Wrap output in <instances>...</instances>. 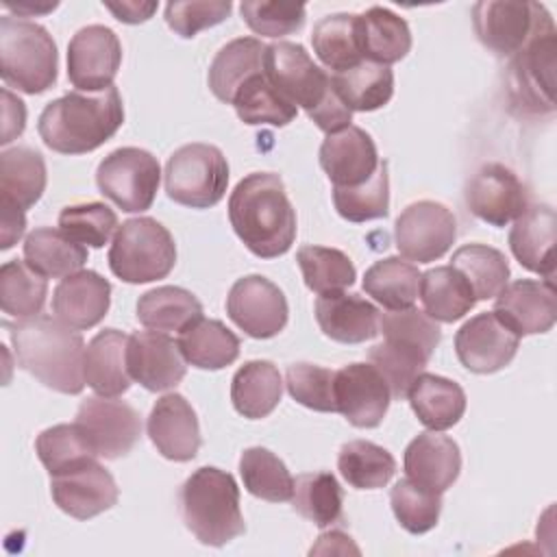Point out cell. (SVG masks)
<instances>
[{
  "mask_svg": "<svg viewBox=\"0 0 557 557\" xmlns=\"http://www.w3.org/2000/svg\"><path fill=\"white\" fill-rule=\"evenodd\" d=\"M228 220L244 246L261 259L285 255L296 239V209L274 172H252L235 185Z\"/></svg>",
  "mask_w": 557,
  "mask_h": 557,
  "instance_id": "1",
  "label": "cell"
},
{
  "mask_svg": "<svg viewBox=\"0 0 557 557\" xmlns=\"http://www.w3.org/2000/svg\"><path fill=\"white\" fill-rule=\"evenodd\" d=\"M7 326L22 370L54 392H83L85 342L76 329L50 315H35Z\"/></svg>",
  "mask_w": 557,
  "mask_h": 557,
  "instance_id": "2",
  "label": "cell"
},
{
  "mask_svg": "<svg viewBox=\"0 0 557 557\" xmlns=\"http://www.w3.org/2000/svg\"><path fill=\"white\" fill-rule=\"evenodd\" d=\"M124 122L117 87L104 91H70L39 115L37 131L44 144L61 154H85L109 141Z\"/></svg>",
  "mask_w": 557,
  "mask_h": 557,
  "instance_id": "3",
  "label": "cell"
},
{
  "mask_svg": "<svg viewBox=\"0 0 557 557\" xmlns=\"http://www.w3.org/2000/svg\"><path fill=\"white\" fill-rule=\"evenodd\" d=\"M263 74L283 98L296 109L302 107L309 120L326 135L350 126L352 111L335 94L331 74L313 63L305 46L294 41L265 46Z\"/></svg>",
  "mask_w": 557,
  "mask_h": 557,
  "instance_id": "4",
  "label": "cell"
},
{
  "mask_svg": "<svg viewBox=\"0 0 557 557\" xmlns=\"http://www.w3.org/2000/svg\"><path fill=\"white\" fill-rule=\"evenodd\" d=\"M181 513L185 527L200 544L224 546L246 531L239 509V487L233 474L202 466L181 490Z\"/></svg>",
  "mask_w": 557,
  "mask_h": 557,
  "instance_id": "5",
  "label": "cell"
},
{
  "mask_svg": "<svg viewBox=\"0 0 557 557\" xmlns=\"http://www.w3.org/2000/svg\"><path fill=\"white\" fill-rule=\"evenodd\" d=\"M57 70V44L41 24L13 15L0 20V76L7 87L44 94L54 85Z\"/></svg>",
  "mask_w": 557,
  "mask_h": 557,
  "instance_id": "6",
  "label": "cell"
},
{
  "mask_svg": "<svg viewBox=\"0 0 557 557\" xmlns=\"http://www.w3.org/2000/svg\"><path fill=\"white\" fill-rule=\"evenodd\" d=\"M174 263V237L154 218H131L117 226L109 248V268L120 281H159L172 272Z\"/></svg>",
  "mask_w": 557,
  "mask_h": 557,
  "instance_id": "7",
  "label": "cell"
},
{
  "mask_svg": "<svg viewBox=\"0 0 557 557\" xmlns=\"http://www.w3.org/2000/svg\"><path fill=\"white\" fill-rule=\"evenodd\" d=\"M226 185V157L211 144L181 146L165 163V191L183 207L209 209L224 198Z\"/></svg>",
  "mask_w": 557,
  "mask_h": 557,
  "instance_id": "8",
  "label": "cell"
},
{
  "mask_svg": "<svg viewBox=\"0 0 557 557\" xmlns=\"http://www.w3.org/2000/svg\"><path fill=\"white\" fill-rule=\"evenodd\" d=\"M159 181L161 165L157 157L135 146L109 152L96 170L100 194L126 213H141L150 209Z\"/></svg>",
  "mask_w": 557,
  "mask_h": 557,
  "instance_id": "9",
  "label": "cell"
},
{
  "mask_svg": "<svg viewBox=\"0 0 557 557\" xmlns=\"http://www.w3.org/2000/svg\"><path fill=\"white\" fill-rule=\"evenodd\" d=\"M555 24L546 15L529 41L511 61V94L518 104L533 113H550L555 109Z\"/></svg>",
  "mask_w": 557,
  "mask_h": 557,
  "instance_id": "10",
  "label": "cell"
},
{
  "mask_svg": "<svg viewBox=\"0 0 557 557\" xmlns=\"http://www.w3.org/2000/svg\"><path fill=\"white\" fill-rule=\"evenodd\" d=\"M457 237V222L448 207L435 200L409 205L394 224L398 252L416 263H431L448 252Z\"/></svg>",
  "mask_w": 557,
  "mask_h": 557,
  "instance_id": "11",
  "label": "cell"
},
{
  "mask_svg": "<svg viewBox=\"0 0 557 557\" xmlns=\"http://www.w3.org/2000/svg\"><path fill=\"white\" fill-rule=\"evenodd\" d=\"M546 15L548 11L537 2L481 0L472 7V26L487 50L513 57Z\"/></svg>",
  "mask_w": 557,
  "mask_h": 557,
  "instance_id": "12",
  "label": "cell"
},
{
  "mask_svg": "<svg viewBox=\"0 0 557 557\" xmlns=\"http://www.w3.org/2000/svg\"><path fill=\"white\" fill-rule=\"evenodd\" d=\"M226 313L246 335L270 339L285 329L289 307L278 285L261 274H248L233 283L226 296Z\"/></svg>",
  "mask_w": 557,
  "mask_h": 557,
  "instance_id": "13",
  "label": "cell"
},
{
  "mask_svg": "<svg viewBox=\"0 0 557 557\" xmlns=\"http://www.w3.org/2000/svg\"><path fill=\"white\" fill-rule=\"evenodd\" d=\"M89 444L104 459H120L133 450L141 435L139 413L124 400L89 396L81 403L74 420Z\"/></svg>",
  "mask_w": 557,
  "mask_h": 557,
  "instance_id": "14",
  "label": "cell"
},
{
  "mask_svg": "<svg viewBox=\"0 0 557 557\" xmlns=\"http://www.w3.org/2000/svg\"><path fill=\"white\" fill-rule=\"evenodd\" d=\"M120 63L122 44L102 24L81 28L67 44V78L78 91L94 94L113 87Z\"/></svg>",
  "mask_w": 557,
  "mask_h": 557,
  "instance_id": "15",
  "label": "cell"
},
{
  "mask_svg": "<svg viewBox=\"0 0 557 557\" xmlns=\"http://www.w3.org/2000/svg\"><path fill=\"white\" fill-rule=\"evenodd\" d=\"M520 346L516 335L494 311H483L463 322L455 335V352L461 366L474 374H492L511 363Z\"/></svg>",
  "mask_w": 557,
  "mask_h": 557,
  "instance_id": "16",
  "label": "cell"
},
{
  "mask_svg": "<svg viewBox=\"0 0 557 557\" xmlns=\"http://www.w3.org/2000/svg\"><path fill=\"white\" fill-rule=\"evenodd\" d=\"M466 205L479 220L492 226H507L529 209V196L509 168L485 163L466 185Z\"/></svg>",
  "mask_w": 557,
  "mask_h": 557,
  "instance_id": "17",
  "label": "cell"
},
{
  "mask_svg": "<svg viewBox=\"0 0 557 557\" xmlns=\"http://www.w3.org/2000/svg\"><path fill=\"white\" fill-rule=\"evenodd\" d=\"M335 407L357 429H374L383 422L392 394L372 363H348L335 370Z\"/></svg>",
  "mask_w": 557,
  "mask_h": 557,
  "instance_id": "18",
  "label": "cell"
},
{
  "mask_svg": "<svg viewBox=\"0 0 557 557\" xmlns=\"http://www.w3.org/2000/svg\"><path fill=\"white\" fill-rule=\"evenodd\" d=\"M126 368L131 379L148 392L172 389L187 372L178 344L159 331H137L128 335Z\"/></svg>",
  "mask_w": 557,
  "mask_h": 557,
  "instance_id": "19",
  "label": "cell"
},
{
  "mask_svg": "<svg viewBox=\"0 0 557 557\" xmlns=\"http://www.w3.org/2000/svg\"><path fill=\"white\" fill-rule=\"evenodd\" d=\"M50 494L61 511L76 520H89L111 509L117 503L120 490L111 472L94 459L50 476Z\"/></svg>",
  "mask_w": 557,
  "mask_h": 557,
  "instance_id": "20",
  "label": "cell"
},
{
  "mask_svg": "<svg viewBox=\"0 0 557 557\" xmlns=\"http://www.w3.org/2000/svg\"><path fill=\"white\" fill-rule=\"evenodd\" d=\"M494 313L520 337L550 331L557 318V296L553 281L520 278L507 283L496 294Z\"/></svg>",
  "mask_w": 557,
  "mask_h": 557,
  "instance_id": "21",
  "label": "cell"
},
{
  "mask_svg": "<svg viewBox=\"0 0 557 557\" xmlns=\"http://www.w3.org/2000/svg\"><path fill=\"white\" fill-rule=\"evenodd\" d=\"M379 163L381 159L374 139L352 124L326 135L320 146V165L333 187L363 185L376 172Z\"/></svg>",
  "mask_w": 557,
  "mask_h": 557,
  "instance_id": "22",
  "label": "cell"
},
{
  "mask_svg": "<svg viewBox=\"0 0 557 557\" xmlns=\"http://www.w3.org/2000/svg\"><path fill=\"white\" fill-rule=\"evenodd\" d=\"M148 437L154 448L172 461H191L200 448V426L185 396L172 392L161 396L148 416Z\"/></svg>",
  "mask_w": 557,
  "mask_h": 557,
  "instance_id": "23",
  "label": "cell"
},
{
  "mask_svg": "<svg viewBox=\"0 0 557 557\" xmlns=\"http://www.w3.org/2000/svg\"><path fill=\"white\" fill-rule=\"evenodd\" d=\"M405 474L416 485L444 494L461 472V453L453 437L424 431L405 448Z\"/></svg>",
  "mask_w": 557,
  "mask_h": 557,
  "instance_id": "24",
  "label": "cell"
},
{
  "mask_svg": "<svg viewBox=\"0 0 557 557\" xmlns=\"http://www.w3.org/2000/svg\"><path fill=\"white\" fill-rule=\"evenodd\" d=\"M111 305V283L94 270H78L54 287L52 313L76 331L102 322Z\"/></svg>",
  "mask_w": 557,
  "mask_h": 557,
  "instance_id": "25",
  "label": "cell"
},
{
  "mask_svg": "<svg viewBox=\"0 0 557 557\" xmlns=\"http://www.w3.org/2000/svg\"><path fill=\"white\" fill-rule=\"evenodd\" d=\"M322 333L339 344H361L379 335V309L359 294H322L315 300Z\"/></svg>",
  "mask_w": 557,
  "mask_h": 557,
  "instance_id": "26",
  "label": "cell"
},
{
  "mask_svg": "<svg viewBox=\"0 0 557 557\" xmlns=\"http://www.w3.org/2000/svg\"><path fill=\"white\" fill-rule=\"evenodd\" d=\"M555 211L548 205H529L513 220L509 231V248L522 268L553 281L555 274Z\"/></svg>",
  "mask_w": 557,
  "mask_h": 557,
  "instance_id": "27",
  "label": "cell"
},
{
  "mask_svg": "<svg viewBox=\"0 0 557 557\" xmlns=\"http://www.w3.org/2000/svg\"><path fill=\"white\" fill-rule=\"evenodd\" d=\"M126 346L128 335L117 329H104L87 344L83 374L98 396L117 398L128 392L133 379L126 368Z\"/></svg>",
  "mask_w": 557,
  "mask_h": 557,
  "instance_id": "28",
  "label": "cell"
},
{
  "mask_svg": "<svg viewBox=\"0 0 557 557\" xmlns=\"http://www.w3.org/2000/svg\"><path fill=\"white\" fill-rule=\"evenodd\" d=\"M357 41L363 61L389 67L411 50V30L394 11L370 7L357 15Z\"/></svg>",
  "mask_w": 557,
  "mask_h": 557,
  "instance_id": "29",
  "label": "cell"
},
{
  "mask_svg": "<svg viewBox=\"0 0 557 557\" xmlns=\"http://www.w3.org/2000/svg\"><path fill=\"white\" fill-rule=\"evenodd\" d=\"M407 398L418 420L431 431L455 426L466 411V392L461 385L440 374H418Z\"/></svg>",
  "mask_w": 557,
  "mask_h": 557,
  "instance_id": "30",
  "label": "cell"
},
{
  "mask_svg": "<svg viewBox=\"0 0 557 557\" xmlns=\"http://www.w3.org/2000/svg\"><path fill=\"white\" fill-rule=\"evenodd\" d=\"M283 381L272 361L255 359L246 361L231 381V400L237 413L248 420H261L270 416L281 403Z\"/></svg>",
  "mask_w": 557,
  "mask_h": 557,
  "instance_id": "31",
  "label": "cell"
},
{
  "mask_svg": "<svg viewBox=\"0 0 557 557\" xmlns=\"http://www.w3.org/2000/svg\"><path fill=\"white\" fill-rule=\"evenodd\" d=\"M187 363L200 370H222L239 357V337L220 320L196 318L176 339Z\"/></svg>",
  "mask_w": 557,
  "mask_h": 557,
  "instance_id": "32",
  "label": "cell"
},
{
  "mask_svg": "<svg viewBox=\"0 0 557 557\" xmlns=\"http://www.w3.org/2000/svg\"><path fill=\"white\" fill-rule=\"evenodd\" d=\"M265 46L255 37H239L220 48L209 65V89L226 104L233 102L237 89L255 74L263 72Z\"/></svg>",
  "mask_w": 557,
  "mask_h": 557,
  "instance_id": "33",
  "label": "cell"
},
{
  "mask_svg": "<svg viewBox=\"0 0 557 557\" xmlns=\"http://www.w3.org/2000/svg\"><path fill=\"white\" fill-rule=\"evenodd\" d=\"M24 261L46 278H65L87 261V246L67 237L61 228L39 226L24 239Z\"/></svg>",
  "mask_w": 557,
  "mask_h": 557,
  "instance_id": "34",
  "label": "cell"
},
{
  "mask_svg": "<svg viewBox=\"0 0 557 557\" xmlns=\"http://www.w3.org/2000/svg\"><path fill=\"white\" fill-rule=\"evenodd\" d=\"M46 181V161L37 150L15 146L0 154V200L26 211L41 198Z\"/></svg>",
  "mask_w": 557,
  "mask_h": 557,
  "instance_id": "35",
  "label": "cell"
},
{
  "mask_svg": "<svg viewBox=\"0 0 557 557\" xmlns=\"http://www.w3.org/2000/svg\"><path fill=\"white\" fill-rule=\"evenodd\" d=\"M420 298L424 313L435 322H455L476 305L472 287L453 265L426 270L420 276Z\"/></svg>",
  "mask_w": 557,
  "mask_h": 557,
  "instance_id": "36",
  "label": "cell"
},
{
  "mask_svg": "<svg viewBox=\"0 0 557 557\" xmlns=\"http://www.w3.org/2000/svg\"><path fill=\"white\" fill-rule=\"evenodd\" d=\"M420 276L422 272L413 263L400 257H387L366 270L361 285L363 292L387 311H398L416 305L420 294Z\"/></svg>",
  "mask_w": 557,
  "mask_h": 557,
  "instance_id": "37",
  "label": "cell"
},
{
  "mask_svg": "<svg viewBox=\"0 0 557 557\" xmlns=\"http://www.w3.org/2000/svg\"><path fill=\"white\" fill-rule=\"evenodd\" d=\"M331 85L350 111H376L392 100L394 74L387 65L361 61L346 72L331 74Z\"/></svg>",
  "mask_w": 557,
  "mask_h": 557,
  "instance_id": "38",
  "label": "cell"
},
{
  "mask_svg": "<svg viewBox=\"0 0 557 557\" xmlns=\"http://www.w3.org/2000/svg\"><path fill=\"white\" fill-rule=\"evenodd\" d=\"M202 315V305L200 300L174 285H163L154 287L146 294L139 296L137 300V320L159 333H170V331H183L189 322Z\"/></svg>",
  "mask_w": 557,
  "mask_h": 557,
  "instance_id": "39",
  "label": "cell"
},
{
  "mask_svg": "<svg viewBox=\"0 0 557 557\" xmlns=\"http://www.w3.org/2000/svg\"><path fill=\"white\" fill-rule=\"evenodd\" d=\"M311 44L315 57L337 72H346L363 61L357 41V15L355 13H333L322 17L311 33Z\"/></svg>",
  "mask_w": 557,
  "mask_h": 557,
  "instance_id": "40",
  "label": "cell"
},
{
  "mask_svg": "<svg viewBox=\"0 0 557 557\" xmlns=\"http://www.w3.org/2000/svg\"><path fill=\"white\" fill-rule=\"evenodd\" d=\"M450 265L468 281L476 300L496 298L509 283V263L505 255L485 244H466L457 248Z\"/></svg>",
  "mask_w": 557,
  "mask_h": 557,
  "instance_id": "41",
  "label": "cell"
},
{
  "mask_svg": "<svg viewBox=\"0 0 557 557\" xmlns=\"http://www.w3.org/2000/svg\"><path fill=\"white\" fill-rule=\"evenodd\" d=\"M337 468L344 481L357 490H379L396 472L392 453L368 440H352L339 448Z\"/></svg>",
  "mask_w": 557,
  "mask_h": 557,
  "instance_id": "42",
  "label": "cell"
},
{
  "mask_svg": "<svg viewBox=\"0 0 557 557\" xmlns=\"http://www.w3.org/2000/svg\"><path fill=\"white\" fill-rule=\"evenodd\" d=\"M48 296V281L26 261H7L0 268V307L7 315L26 320L41 313Z\"/></svg>",
  "mask_w": 557,
  "mask_h": 557,
  "instance_id": "43",
  "label": "cell"
},
{
  "mask_svg": "<svg viewBox=\"0 0 557 557\" xmlns=\"http://www.w3.org/2000/svg\"><path fill=\"white\" fill-rule=\"evenodd\" d=\"M239 474L244 487L268 503H285L294 496V476L287 466L268 448L252 446L239 457Z\"/></svg>",
  "mask_w": 557,
  "mask_h": 557,
  "instance_id": "44",
  "label": "cell"
},
{
  "mask_svg": "<svg viewBox=\"0 0 557 557\" xmlns=\"http://www.w3.org/2000/svg\"><path fill=\"white\" fill-rule=\"evenodd\" d=\"M368 359L385 379L392 398L398 400L407 396L411 383L422 374L431 355L413 344L385 337L381 344L370 348Z\"/></svg>",
  "mask_w": 557,
  "mask_h": 557,
  "instance_id": "45",
  "label": "cell"
},
{
  "mask_svg": "<svg viewBox=\"0 0 557 557\" xmlns=\"http://www.w3.org/2000/svg\"><path fill=\"white\" fill-rule=\"evenodd\" d=\"M231 104L235 107L237 117L244 124L285 126L298 113V109L274 89V85L268 81V76L263 72L250 76L237 89Z\"/></svg>",
  "mask_w": 557,
  "mask_h": 557,
  "instance_id": "46",
  "label": "cell"
},
{
  "mask_svg": "<svg viewBox=\"0 0 557 557\" xmlns=\"http://www.w3.org/2000/svg\"><path fill=\"white\" fill-rule=\"evenodd\" d=\"M344 492L331 472H309L294 481V509L320 529L342 520Z\"/></svg>",
  "mask_w": 557,
  "mask_h": 557,
  "instance_id": "47",
  "label": "cell"
},
{
  "mask_svg": "<svg viewBox=\"0 0 557 557\" xmlns=\"http://www.w3.org/2000/svg\"><path fill=\"white\" fill-rule=\"evenodd\" d=\"M35 450L44 468L54 474L70 472L87 461H94L98 453L89 444L87 435L81 431V426L74 424H57L37 435Z\"/></svg>",
  "mask_w": 557,
  "mask_h": 557,
  "instance_id": "48",
  "label": "cell"
},
{
  "mask_svg": "<svg viewBox=\"0 0 557 557\" xmlns=\"http://www.w3.org/2000/svg\"><path fill=\"white\" fill-rule=\"evenodd\" d=\"M296 261L300 265L305 285L320 296L344 292L357 278L352 261L337 248L302 246L298 248Z\"/></svg>",
  "mask_w": 557,
  "mask_h": 557,
  "instance_id": "49",
  "label": "cell"
},
{
  "mask_svg": "<svg viewBox=\"0 0 557 557\" xmlns=\"http://www.w3.org/2000/svg\"><path fill=\"white\" fill-rule=\"evenodd\" d=\"M333 205L348 222H368L385 218L389 211V174L381 161L376 172L357 187H333Z\"/></svg>",
  "mask_w": 557,
  "mask_h": 557,
  "instance_id": "50",
  "label": "cell"
},
{
  "mask_svg": "<svg viewBox=\"0 0 557 557\" xmlns=\"http://www.w3.org/2000/svg\"><path fill=\"white\" fill-rule=\"evenodd\" d=\"M389 503L400 527L413 535L431 531L442 511V494L429 492L409 479L396 481L389 492Z\"/></svg>",
  "mask_w": 557,
  "mask_h": 557,
  "instance_id": "51",
  "label": "cell"
},
{
  "mask_svg": "<svg viewBox=\"0 0 557 557\" xmlns=\"http://www.w3.org/2000/svg\"><path fill=\"white\" fill-rule=\"evenodd\" d=\"M117 226L115 211L104 202L67 205L59 213V228L74 242L91 248H102Z\"/></svg>",
  "mask_w": 557,
  "mask_h": 557,
  "instance_id": "52",
  "label": "cell"
},
{
  "mask_svg": "<svg viewBox=\"0 0 557 557\" xmlns=\"http://www.w3.org/2000/svg\"><path fill=\"white\" fill-rule=\"evenodd\" d=\"M333 383L335 370L315 363H292L285 372V385L289 396L313 411H337Z\"/></svg>",
  "mask_w": 557,
  "mask_h": 557,
  "instance_id": "53",
  "label": "cell"
},
{
  "mask_svg": "<svg viewBox=\"0 0 557 557\" xmlns=\"http://www.w3.org/2000/svg\"><path fill=\"white\" fill-rule=\"evenodd\" d=\"M239 13L248 28L263 37H285L305 26V4L287 2H259L246 0L239 4Z\"/></svg>",
  "mask_w": 557,
  "mask_h": 557,
  "instance_id": "54",
  "label": "cell"
},
{
  "mask_svg": "<svg viewBox=\"0 0 557 557\" xmlns=\"http://www.w3.org/2000/svg\"><path fill=\"white\" fill-rule=\"evenodd\" d=\"M379 333H383V337L413 344L429 355L435 352V346L442 339L437 322L416 307L379 313Z\"/></svg>",
  "mask_w": 557,
  "mask_h": 557,
  "instance_id": "55",
  "label": "cell"
},
{
  "mask_svg": "<svg viewBox=\"0 0 557 557\" xmlns=\"http://www.w3.org/2000/svg\"><path fill=\"white\" fill-rule=\"evenodd\" d=\"M233 11L228 0H191V2H168L165 4V22L168 26L189 39L205 28H211L224 22Z\"/></svg>",
  "mask_w": 557,
  "mask_h": 557,
  "instance_id": "56",
  "label": "cell"
},
{
  "mask_svg": "<svg viewBox=\"0 0 557 557\" xmlns=\"http://www.w3.org/2000/svg\"><path fill=\"white\" fill-rule=\"evenodd\" d=\"M24 126H26V107L17 96H13L4 87L2 89V137H0V144L7 146L15 137H20L24 133Z\"/></svg>",
  "mask_w": 557,
  "mask_h": 557,
  "instance_id": "57",
  "label": "cell"
},
{
  "mask_svg": "<svg viewBox=\"0 0 557 557\" xmlns=\"http://www.w3.org/2000/svg\"><path fill=\"white\" fill-rule=\"evenodd\" d=\"M0 209H2V250H9L22 235L26 228V215L20 207L0 200Z\"/></svg>",
  "mask_w": 557,
  "mask_h": 557,
  "instance_id": "58",
  "label": "cell"
},
{
  "mask_svg": "<svg viewBox=\"0 0 557 557\" xmlns=\"http://www.w3.org/2000/svg\"><path fill=\"white\" fill-rule=\"evenodd\" d=\"M104 7L124 24L146 22L157 11V2H104Z\"/></svg>",
  "mask_w": 557,
  "mask_h": 557,
  "instance_id": "59",
  "label": "cell"
},
{
  "mask_svg": "<svg viewBox=\"0 0 557 557\" xmlns=\"http://www.w3.org/2000/svg\"><path fill=\"white\" fill-rule=\"evenodd\" d=\"M4 7L9 11H15L17 15H37V13H48L52 9L59 7V2H41V4H33V2H4Z\"/></svg>",
  "mask_w": 557,
  "mask_h": 557,
  "instance_id": "60",
  "label": "cell"
}]
</instances>
